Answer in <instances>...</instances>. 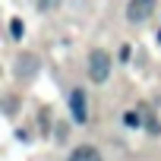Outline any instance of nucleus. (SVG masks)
Returning a JSON list of instances; mask_svg holds the SVG:
<instances>
[{
  "label": "nucleus",
  "mask_w": 161,
  "mask_h": 161,
  "mask_svg": "<svg viewBox=\"0 0 161 161\" xmlns=\"http://www.w3.org/2000/svg\"><path fill=\"white\" fill-rule=\"evenodd\" d=\"M108 76H111V57L104 51H92L89 54V79L92 82H108Z\"/></svg>",
  "instance_id": "nucleus-1"
},
{
  "label": "nucleus",
  "mask_w": 161,
  "mask_h": 161,
  "mask_svg": "<svg viewBox=\"0 0 161 161\" xmlns=\"http://www.w3.org/2000/svg\"><path fill=\"white\" fill-rule=\"evenodd\" d=\"M155 10V0H130L126 3V19L130 22H145Z\"/></svg>",
  "instance_id": "nucleus-2"
},
{
  "label": "nucleus",
  "mask_w": 161,
  "mask_h": 161,
  "mask_svg": "<svg viewBox=\"0 0 161 161\" xmlns=\"http://www.w3.org/2000/svg\"><path fill=\"white\" fill-rule=\"evenodd\" d=\"M69 111H73V120H76V123H86V120H89L86 92H82V89H73V95H69Z\"/></svg>",
  "instance_id": "nucleus-3"
},
{
  "label": "nucleus",
  "mask_w": 161,
  "mask_h": 161,
  "mask_svg": "<svg viewBox=\"0 0 161 161\" xmlns=\"http://www.w3.org/2000/svg\"><path fill=\"white\" fill-rule=\"evenodd\" d=\"M35 69H38V60H35L32 54H22V57L16 60V76H19V79H32Z\"/></svg>",
  "instance_id": "nucleus-4"
},
{
  "label": "nucleus",
  "mask_w": 161,
  "mask_h": 161,
  "mask_svg": "<svg viewBox=\"0 0 161 161\" xmlns=\"http://www.w3.org/2000/svg\"><path fill=\"white\" fill-rule=\"evenodd\" d=\"M69 161H101V155L92 148V145H79L76 152H73V158Z\"/></svg>",
  "instance_id": "nucleus-5"
},
{
  "label": "nucleus",
  "mask_w": 161,
  "mask_h": 161,
  "mask_svg": "<svg viewBox=\"0 0 161 161\" xmlns=\"http://www.w3.org/2000/svg\"><path fill=\"white\" fill-rule=\"evenodd\" d=\"M10 32H13V38H22V19H13L10 22Z\"/></svg>",
  "instance_id": "nucleus-6"
},
{
  "label": "nucleus",
  "mask_w": 161,
  "mask_h": 161,
  "mask_svg": "<svg viewBox=\"0 0 161 161\" xmlns=\"http://www.w3.org/2000/svg\"><path fill=\"white\" fill-rule=\"evenodd\" d=\"M123 120H126L130 126H136V123H139V117H136V114H123Z\"/></svg>",
  "instance_id": "nucleus-7"
},
{
  "label": "nucleus",
  "mask_w": 161,
  "mask_h": 161,
  "mask_svg": "<svg viewBox=\"0 0 161 161\" xmlns=\"http://www.w3.org/2000/svg\"><path fill=\"white\" fill-rule=\"evenodd\" d=\"M51 3H54V0H51Z\"/></svg>",
  "instance_id": "nucleus-8"
},
{
  "label": "nucleus",
  "mask_w": 161,
  "mask_h": 161,
  "mask_svg": "<svg viewBox=\"0 0 161 161\" xmlns=\"http://www.w3.org/2000/svg\"><path fill=\"white\" fill-rule=\"evenodd\" d=\"M158 38H161V35H158Z\"/></svg>",
  "instance_id": "nucleus-9"
}]
</instances>
